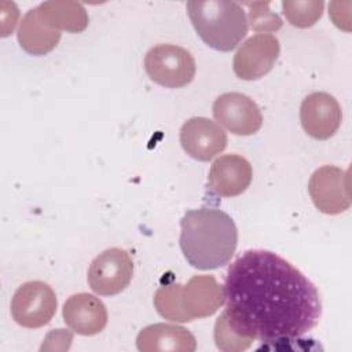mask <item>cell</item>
I'll return each mask as SVG.
<instances>
[{"label":"cell","instance_id":"obj_7","mask_svg":"<svg viewBox=\"0 0 352 352\" xmlns=\"http://www.w3.org/2000/svg\"><path fill=\"white\" fill-rule=\"evenodd\" d=\"M314 205L326 214H338L349 209V172L333 165L318 168L308 183Z\"/></svg>","mask_w":352,"mask_h":352},{"label":"cell","instance_id":"obj_16","mask_svg":"<svg viewBox=\"0 0 352 352\" xmlns=\"http://www.w3.org/2000/svg\"><path fill=\"white\" fill-rule=\"evenodd\" d=\"M60 40V32L45 23L38 10H29L18 28L19 45L30 55H45L52 51Z\"/></svg>","mask_w":352,"mask_h":352},{"label":"cell","instance_id":"obj_9","mask_svg":"<svg viewBox=\"0 0 352 352\" xmlns=\"http://www.w3.org/2000/svg\"><path fill=\"white\" fill-rule=\"evenodd\" d=\"M279 51L280 44L275 36L257 33L249 37L234 55V73L241 80H258L274 67Z\"/></svg>","mask_w":352,"mask_h":352},{"label":"cell","instance_id":"obj_10","mask_svg":"<svg viewBox=\"0 0 352 352\" xmlns=\"http://www.w3.org/2000/svg\"><path fill=\"white\" fill-rule=\"evenodd\" d=\"M213 117L234 135L249 136L263 124L260 107L253 99L241 92H226L213 102Z\"/></svg>","mask_w":352,"mask_h":352},{"label":"cell","instance_id":"obj_5","mask_svg":"<svg viewBox=\"0 0 352 352\" xmlns=\"http://www.w3.org/2000/svg\"><path fill=\"white\" fill-rule=\"evenodd\" d=\"M56 296L52 287L41 280L21 285L11 301L12 319L22 327L38 329L50 323L56 312Z\"/></svg>","mask_w":352,"mask_h":352},{"label":"cell","instance_id":"obj_14","mask_svg":"<svg viewBox=\"0 0 352 352\" xmlns=\"http://www.w3.org/2000/svg\"><path fill=\"white\" fill-rule=\"evenodd\" d=\"M65 323L77 334L94 336L107 324V309L95 296L77 293L70 296L62 309Z\"/></svg>","mask_w":352,"mask_h":352},{"label":"cell","instance_id":"obj_11","mask_svg":"<svg viewBox=\"0 0 352 352\" xmlns=\"http://www.w3.org/2000/svg\"><path fill=\"white\" fill-rule=\"evenodd\" d=\"M341 107L334 96L327 92H312L301 103L300 121L302 129L314 139L326 140L340 128Z\"/></svg>","mask_w":352,"mask_h":352},{"label":"cell","instance_id":"obj_4","mask_svg":"<svg viewBox=\"0 0 352 352\" xmlns=\"http://www.w3.org/2000/svg\"><path fill=\"white\" fill-rule=\"evenodd\" d=\"M147 76L165 88H182L190 84L195 76L192 55L175 44H158L151 47L144 56Z\"/></svg>","mask_w":352,"mask_h":352},{"label":"cell","instance_id":"obj_15","mask_svg":"<svg viewBox=\"0 0 352 352\" xmlns=\"http://www.w3.org/2000/svg\"><path fill=\"white\" fill-rule=\"evenodd\" d=\"M136 346L142 352H192L197 348V341L195 337L182 326L169 323H155L139 331L136 338Z\"/></svg>","mask_w":352,"mask_h":352},{"label":"cell","instance_id":"obj_19","mask_svg":"<svg viewBox=\"0 0 352 352\" xmlns=\"http://www.w3.org/2000/svg\"><path fill=\"white\" fill-rule=\"evenodd\" d=\"M214 342L216 346L220 351L226 352H236V351H245L248 349L253 340L249 337H243L239 333H236L232 326L230 324L226 312H223L216 323H214Z\"/></svg>","mask_w":352,"mask_h":352},{"label":"cell","instance_id":"obj_17","mask_svg":"<svg viewBox=\"0 0 352 352\" xmlns=\"http://www.w3.org/2000/svg\"><path fill=\"white\" fill-rule=\"evenodd\" d=\"M37 10L40 18L59 32L80 33L88 26V14L76 1H45Z\"/></svg>","mask_w":352,"mask_h":352},{"label":"cell","instance_id":"obj_3","mask_svg":"<svg viewBox=\"0 0 352 352\" xmlns=\"http://www.w3.org/2000/svg\"><path fill=\"white\" fill-rule=\"evenodd\" d=\"M186 7L195 32L213 50L228 52L248 33L245 11L235 1L191 0Z\"/></svg>","mask_w":352,"mask_h":352},{"label":"cell","instance_id":"obj_18","mask_svg":"<svg viewBox=\"0 0 352 352\" xmlns=\"http://www.w3.org/2000/svg\"><path fill=\"white\" fill-rule=\"evenodd\" d=\"M323 1H282V8L286 19L297 28H309L323 14Z\"/></svg>","mask_w":352,"mask_h":352},{"label":"cell","instance_id":"obj_6","mask_svg":"<svg viewBox=\"0 0 352 352\" xmlns=\"http://www.w3.org/2000/svg\"><path fill=\"white\" fill-rule=\"evenodd\" d=\"M133 276V261L129 253L110 248L99 253L88 268L87 280L99 296H116L129 285Z\"/></svg>","mask_w":352,"mask_h":352},{"label":"cell","instance_id":"obj_1","mask_svg":"<svg viewBox=\"0 0 352 352\" xmlns=\"http://www.w3.org/2000/svg\"><path fill=\"white\" fill-rule=\"evenodd\" d=\"M226 315L243 337L267 342L293 340L319 323L315 285L274 252L253 249L230 264L224 278Z\"/></svg>","mask_w":352,"mask_h":352},{"label":"cell","instance_id":"obj_12","mask_svg":"<svg viewBox=\"0 0 352 352\" xmlns=\"http://www.w3.org/2000/svg\"><path fill=\"white\" fill-rule=\"evenodd\" d=\"M180 143L191 158L210 161L226 148L227 133L209 118L192 117L180 129Z\"/></svg>","mask_w":352,"mask_h":352},{"label":"cell","instance_id":"obj_2","mask_svg":"<svg viewBox=\"0 0 352 352\" xmlns=\"http://www.w3.org/2000/svg\"><path fill=\"white\" fill-rule=\"evenodd\" d=\"M179 243L191 267L202 271L216 270L234 256L238 230L234 220L220 209H191L180 220Z\"/></svg>","mask_w":352,"mask_h":352},{"label":"cell","instance_id":"obj_8","mask_svg":"<svg viewBox=\"0 0 352 352\" xmlns=\"http://www.w3.org/2000/svg\"><path fill=\"white\" fill-rule=\"evenodd\" d=\"M183 322L213 315L224 302V290L212 275H194L187 285L177 286Z\"/></svg>","mask_w":352,"mask_h":352},{"label":"cell","instance_id":"obj_20","mask_svg":"<svg viewBox=\"0 0 352 352\" xmlns=\"http://www.w3.org/2000/svg\"><path fill=\"white\" fill-rule=\"evenodd\" d=\"M249 7V22L256 32H274L282 28L280 16L270 10V3H246Z\"/></svg>","mask_w":352,"mask_h":352},{"label":"cell","instance_id":"obj_13","mask_svg":"<svg viewBox=\"0 0 352 352\" xmlns=\"http://www.w3.org/2000/svg\"><path fill=\"white\" fill-rule=\"evenodd\" d=\"M252 182V166L238 154H224L210 166L208 176L209 188L219 197H236Z\"/></svg>","mask_w":352,"mask_h":352}]
</instances>
